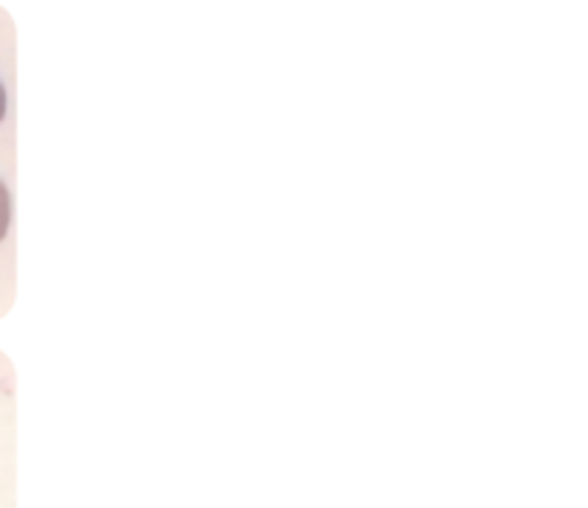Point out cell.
I'll return each mask as SVG.
<instances>
[{"label": "cell", "mask_w": 588, "mask_h": 508, "mask_svg": "<svg viewBox=\"0 0 588 508\" xmlns=\"http://www.w3.org/2000/svg\"><path fill=\"white\" fill-rule=\"evenodd\" d=\"M9 224H12V195H9L7 182L0 179V244L7 238Z\"/></svg>", "instance_id": "cell-1"}, {"label": "cell", "mask_w": 588, "mask_h": 508, "mask_svg": "<svg viewBox=\"0 0 588 508\" xmlns=\"http://www.w3.org/2000/svg\"><path fill=\"white\" fill-rule=\"evenodd\" d=\"M7 106H9V95H7V87H3V81H0V121L7 119Z\"/></svg>", "instance_id": "cell-2"}]
</instances>
